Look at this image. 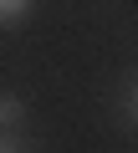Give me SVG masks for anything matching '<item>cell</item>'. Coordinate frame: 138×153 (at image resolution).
I'll use <instances>...</instances> for the list:
<instances>
[{
	"instance_id": "obj_1",
	"label": "cell",
	"mask_w": 138,
	"mask_h": 153,
	"mask_svg": "<svg viewBox=\"0 0 138 153\" xmlns=\"http://www.w3.org/2000/svg\"><path fill=\"white\" fill-rule=\"evenodd\" d=\"M0 10H5V21H16V16L26 10V0H5V5H0Z\"/></svg>"
}]
</instances>
